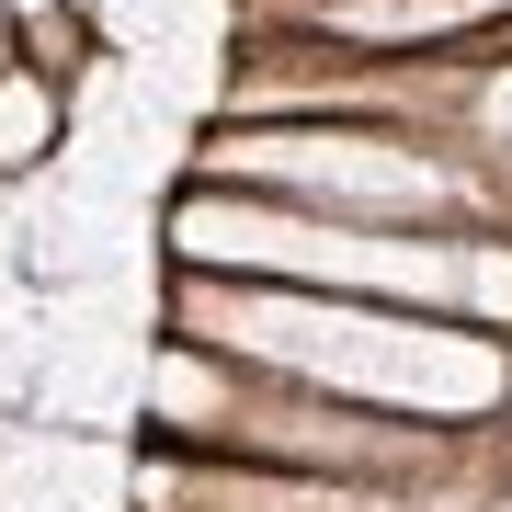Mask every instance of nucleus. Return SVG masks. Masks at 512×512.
I'll list each match as a JSON object with an SVG mask.
<instances>
[{
    "instance_id": "1",
    "label": "nucleus",
    "mask_w": 512,
    "mask_h": 512,
    "mask_svg": "<svg viewBox=\"0 0 512 512\" xmlns=\"http://www.w3.org/2000/svg\"><path fill=\"white\" fill-rule=\"evenodd\" d=\"M35 148H46V92H23V80H12V92H0V171H23Z\"/></svg>"
}]
</instances>
